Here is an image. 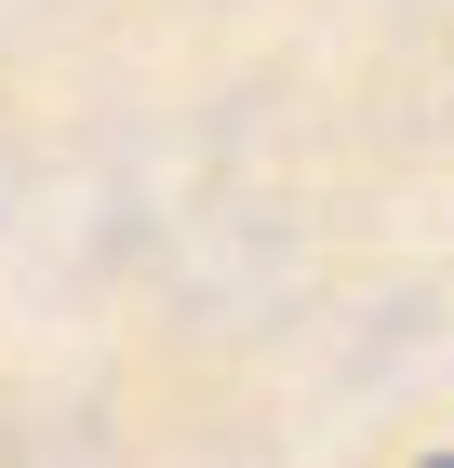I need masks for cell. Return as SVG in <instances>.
Here are the masks:
<instances>
[{
  "instance_id": "1",
  "label": "cell",
  "mask_w": 454,
  "mask_h": 468,
  "mask_svg": "<svg viewBox=\"0 0 454 468\" xmlns=\"http://www.w3.org/2000/svg\"><path fill=\"white\" fill-rule=\"evenodd\" d=\"M441 468H454V455H441Z\"/></svg>"
}]
</instances>
